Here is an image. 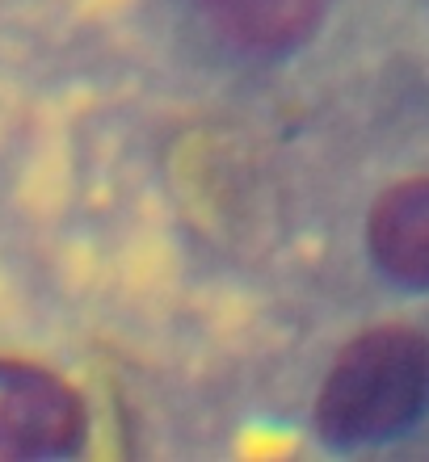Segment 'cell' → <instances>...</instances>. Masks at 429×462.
Instances as JSON below:
<instances>
[{
    "label": "cell",
    "instance_id": "obj_1",
    "mask_svg": "<svg viewBox=\"0 0 429 462\" xmlns=\"http://www.w3.org/2000/svg\"><path fill=\"white\" fill-rule=\"evenodd\" d=\"M429 403V341L417 328L387 324L350 341L316 400V425L341 446L392 438Z\"/></svg>",
    "mask_w": 429,
    "mask_h": 462
},
{
    "label": "cell",
    "instance_id": "obj_2",
    "mask_svg": "<svg viewBox=\"0 0 429 462\" xmlns=\"http://www.w3.org/2000/svg\"><path fill=\"white\" fill-rule=\"evenodd\" d=\"M85 438V403L63 378L0 362V462L72 454Z\"/></svg>",
    "mask_w": 429,
    "mask_h": 462
},
{
    "label": "cell",
    "instance_id": "obj_3",
    "mask_svg": "<svg viewBox=\"0 0 429 462\" xmlns=\"http://www.w3.org/2000/svg\"><path fill=\"white\" fill-rule=\"evenodd\" d=\"M370 253L396 282L429 286V177L392 185L367 223Z\"/></svg>",
    "mask_w": 429,
    "mask_h": 462
},
{
    "label": "cell",
    "instance_id": "obj_4",
    "mask_svg": "<svg viewBox=\"0 0 429 462\" xmlns=\"http://www.w3.org/2000/svg\"><path fill=\"white\" fill-rule=\"evenodd\" d=\"M329 0H202L223 34L248 51H291L324 17Z\"/></svg>",
    "mask_w": 429,
    "mask_h": 462
}]
</instances>
